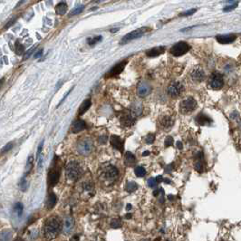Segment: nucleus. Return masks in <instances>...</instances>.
I'll return each instance as SVG.
<instances>
[{
  "label": "nucleus",
  "mask_w": 241,
  "mask_h": 241,
  "mask_svg": "<svg viewBox=\"0 0 241 241\" xmlns=\"http://www.w3.org/2000/svg\"><path fill=\"white\" fill-rule=\"evenodd\" d=\"M161 124L165 129H169L173 125V120L170 116H164L163 118L161 120Z\"/></svg>",
  "instance_id": "22"
},
{
  "label": "nucleus",
  "mask_w": 241,
  "mask_h": 241,
  "mask_svg": "<svg viewBox=\"0 0 241 241\" xmlns=\"http://www.w3.org/2000/svg\"><path fill=\"white\" fill-rule=\"evenodd\" d=\"M111 227L113 228H120L121 227V222L119 218H113L111 222Z\"/></svg>",
  "instance_id": "31"
},
{
  "label": "nucleus",
  "mask_w": 241,
  "mask_h": 241,
  "mask_svg": "<svg viewBox=\"0 0 241 241\" xmlns=\"http://www.w3.org/2000/svg\"><path fill=\"white\" fill-rule=\"evenodd\" d=\"M91 104H92V103H91V100H90V99L85 100L84 103H82V105H81L80 108H79V115H83L85 112H87V110L90 108Z\"/></svg>",
  "instance_id": "23"
},
{
  "label": "nucleus",
  "mask_w": 241,
  "mask_h": 241,
  "mask_svg": "<svg viewBox=\"0 0 241 241\" xmlns=\"http://www.w3.org/2000/svg\"><path fill=\"white\" fill-rule=\"evenodd\" d=\"M173 144V139L171 136H168L165 140V147H170Z\"/></svg>",
  "instance_id": "39"
},
{
  "label": "nucleus",
  "mask_w": 241,
  "mask_h": 241,
  "mask_svg": "<svg viewBox=\"0 0 241 241\" xmlns=\"http://www.w3.org/2000/svg\"><path fill=\"white\" fill-rule=\"evenodd\" d=\"M217 41L221 44H228L232 43L236 39V35L234 34H218L216 36Z\"/></svg>",
  "instance_id": "11"
},
{
  "label": "nucleus",
  "mask_w": 241,
  "mask_h": 241,
  "mask_svg": "<svg viewBox=\"0 0 241 241\" xmlns=\"http://www.w3.org/2000/svg\"><path fill=\"white\" fill-rule=\"evenodd\" d=\"M135 115H133L131 112L129 114H126V115H123L122 116V118H121V121L123 122V124L124 125H126V126H131V124H133L134 123V121H135Z\"/></svg>",
  "instance_id": "20"
},
{
  "label": "nucleus",
  "mask_w": 241,
  "mask_h": 241,
  "mask_svg": "<svg viewBox=\"0 0 241 241\" xmlns=\"http://www.w3.org/2000/svg\"><path fill=\"white\" fill-rule=\"evenodd\" d=\"M189 45L186 42H179L171 48V53L174 56H181L189 51Z\"/></svg>",
  "instance_id": "7"
},
{
  "label": "nucleus",
  "mask_w": 241,
  "mask_h": 241,
  "mask_svg": "<svg viewBox=\"0 0 241 241\" xmlns=\"http://www.w3.org/2000/svg\"><path fill=\"white\" fill-rule=\"evenodd\" d=\"M56 196L54 194V193H51L50 195H49V197H48V199H47V208H49V209H51L53 208L54 205L56 204Z\"/></svg>",
  "instance_id": "24"
},
{
  "label": "nucleus",
  "mask_w": 241,
  "mask_h": 241,
  "mask_svg": "<svg viewBox=\"0 0 241 241\" xmlns=\"http://www.w3.org/2000/svg\"><path fill=\"white\" fill-rule=\"evenodd\" d=\"M154 140H155V135L154 134H152V133L148 134V135H147V137L145 138V141H146V143H148V144H151V143L154 141Z\"/></svg>",
  "instance_id": "35"
},
{
  "label": "nucleus",
  "mask_w": 241,
  "mask_h": 241,
  "mask_svg": "<svg viewBox=\"0 0 241 241\" xmlns=\"http://www.w3.org/2000/svg\"><path fill=\"white\" fill-rule=\"evenodd\" d=\"M107 140H108V138L106 137V136H103V137H100L99 139V141H100V143H106V141H107Z\"/></svg>",
  "instance_id": "42"
},
{
  "label": "nucleus",
  "mask_w": 241,
  "mask_h": 241,
  "mask_svg": "<svg viewBox=\"0 0 241 241\" xmlns=\"http://www.w3.org/2000/svg\"><path fill=\"white\" fill-rule=\"evenodd\" d=\"M23 204L22 203H20V202H17L16 203V205L14 207V209H15V211H16V213L17 214L18 217H20V216L22 215V213H23Z\"/></svg>",
  "instance_id": "29"
},
{
  "label": "nucleus",
  "mask_w": 241,
  "mask_h": 241,
  "mask_svg": "<svg viewBox=\"0 0 241 241\" xmlns=\"http://www.w3.org/2000/svg\"><path fill=\"white\" fill-rule=\"evenodd\" d=\"M110 142H111L112 146L114 149L119 150L120 151H123V141L121 140L120 137L116 136V135H112L111 139H110Z\"/></svg>",
  "instance_id": "15"
},
{
  "label": "nucleus",
  "mask_w": 241,
  "mask_h": 241,
  "mask_svg": "<svg viewBox=\"0 0 241 241\" xmlns=\"http://www.w3.org/2000/svg\"><path fill=\"white\" fill-rule=\"evenodd\" d=\"M238 2H235L234 4L230 5V6H227V7H225V8L223 9V11L224 12H229V11H232V10H234V9L238 7Z\"/></svg>",
  "instance_id": "34"
},
{
  "label": "nucleus",
  "mask_w": 241,
  "mask_h": 241,
  "mask_svg": "<svg viewBox=\"0 0 241 241\" xmlns=\"http://www.w3.org/2000/svg\"><path fill=\"white\" fill-rule=\"evenodd\" d=\"M138 189V185L134 181H128L126 184V190L128 192H133Z\"/></svg>",
  "instance_id": "27"
},
{
  "label": "nucleus",
  "mask_w": 241,
  "mask_h": 241,
  "mask_svg": "<svg viewBox=\"0 0 241 241\" xmlns=\"http://www.w3.org/2000/svg\"><path fill=\"white\" fill-rule=\"evenodd\" d=\"M85 8V6H80V7H77L76 8H74V10H72L71 11V13H70V17H72V16H75V15H78V14H80L83 10Z\"/></svg>",
  "instance_id": "33"
},
{
  "label": "nucleus",
  "mask_w": 241,
  "mask_h": 241,
  "mask_svg": "<svg viewBox=\"0 0 241 241\" xmlns=\"http://www.w3.org/2000/svg\"><path fill=\"white\" fill-rule=\"evenodd\" d=\"M151 92V87L147 83H141L138 86V95L140 97H145Z\"/></svg>",
  "instance_id": "13"
},
{
  "label": "nucleus",
  "mask_w": 241,
  "mask_h": 241,
  "mask_svg": "<svg viewBox=\"0 0 241 241\" xmlns=\"http://www.w3.org/2000/svg\"><path fill=\"white\" fill-rule=\"evenodd\" d=\"M66 11H67V5H66L64 2H61V3H59V4L56 6V8H55V12H56V14L59 15V16H64V15L66 13Z\"/></svg>",
  "instance_id": "21"
},
{
  "label": "nucleus",
  "mask_w": 241,
  "mask_h": 241,
  "mask_svg": "<svg viewBox=\"0 0 241 241\" xmlns=\"http://www.w3.org/2000/svg\"><path fill=\"white\" fill-rule=\"evenodd\" d=\"M197 107V102L192 97H188L185 100H183L180 104V110L181 113L187 114L189 112H192Z\"/></svg>",
  "instance_id": "4"
},
{
  "label": "nucleus",
  "mask_w": 241,
  "mask_h": 241,
  "mask_svg": "<svg viewBox=\"0 0 241 241\" xmlns=\"http://www.w3.org/2000/svg\"><path fill=\"white\" fill-rule=\"evenodd\" d=\"M126 64H127V62L124 61V62H121L120 64H116L115 66H113V67L111 69V71L108 73V76H109V77H113V76H116V75L120 74V73L122 72V70L125 67Z\"/></svg>",
  "instance_id": "14"
},
{
  "label": "nucleus",
  "mask_w": 241,
  "mask_h": 241,
  "mask_svg": "<svg viewBox=\"0 0 241 241\" xmlns=\"http://www.w3.org/2000/svg\"><path fill=\"white\" fill-rule=\"evenodd\" d=\"M131 217V215H130V214H128V215H126V218H130Z\"/></svg>",
  "instance_id": "51"
},
{
  "label": "nucleus",
  "mask_w": 241,
  "mask_h": 241,
  "mask_svg": "<svg viewBox=\"0 0 241 241\" xmlns=\"http://www.w3.org/2000/svg\"><path fill=\"white\" fill-rule=\"evenodd\" d=\"M148 185H149V187H151V188H154L155 186L157 185V181H156V179H154V178L149 179V180H148Z\"/></svg>",
  "instance_id": "37"
},
{
  "label": "nucleus",
  "mask_w": 241,
  "mask_h": 241,
  "mask_svg": "<svg viewBox=\"0 0 241 241\" xmlns=\"http://www.w3.org/2000/svg\"><path fill=\"white\" fill-rule=\"evenodd\" d=\"M62 229V223L58 217H50L46 219L44 225V234L47 240H52L57 238Z\"/></svg>",
  "instance_id": "1"
},
{
  "label": "nucleus",
  "mask_w": 241,
  "mask_h": 241,
  "mask_svg": "<svg viewBox=\"0 0 241 241\" xmlns=\"http://www.w3.org/2000/svg\"><path fill=\"white\" fill-rule=\"evenodd\" d=\"M190 76H191V79L194 82L200 83V82H202L205 79V73H204V71L202 69L198 67V68H195L191 72Z\"/></svg>",
  "instance_id": "10"
},
{
  "label": "nucleus",
  "mask_w": 241,
  "mask_h": 241,
  "mask_svg": "<svg viewBox=\"0 0 241 241\" xmlns=\"http://www.w3.org/2000/svg\"><path fill=\"white\" fill-rule=\"evenodd\" d=\"M24 51H25L24 46L17 41V44H16V53H17V54L20 55V54H22L24 53Z\"/></svg>",
  "instance_id": "32"
},
{
  "label": "nucleus",
  "mask_w": 241,
  "mask_h": 241,
  "mask_svg": "<svg viewBox=\"0 0 241 241\" xmlns=\"http://www.w3.org/2000/svg\"><path fill=\"white\" fill-rule=\"evenodd\" d=\"M12 148H13V142H9L8 144H7L6 146L2 149V153H5L7 151H9Z\"/></svg>",
  "instance_id": "40"
},
{
  "label": "nucleus",
  "mask_w": 241,
  "mask_h": 241,
  "mask_svg": "<svg viewBox=\"0 0 241 241\" xmlns=\"http://www.w3.org/2000/svg\"><path fill=\"white\" fill-rule=\"evenodd\" d=\"M135 162V157L134 155L131 152H127L126 155H125V164L128 165V166H131L132 164Z\"/></svg>",
  "instance_id": "25"
},
{
  "label": "nucleus",
  "mask_w": 241,
  "mask_h": 241,
  "mask_svg": "<svg viewBox=\"0 0 241 241\" xmlns=\"http://www.w3.org/2000/svg\"><path fill=\"white\" fill-rule=\"evenodd\" d=\"M65 172H66V176L69 180L71 181H76L79 179V177L82 174V169L80 164L77 162H70L65 168Z\"/></svg>",
  "instance_id": "2"
},
{
  "label": "nucleus",
  "mask_w": 241,
  "mask_h": 241,
  "mask_svg": "<svg viewBox=\"0 0 241 241\" xmlns=\"http://www.w3.org/2000/svg\"><path fill=\"white\" fill-rule=\"evenodd\" d=\"M197 11V9H189L188 11H185V12H183V13H181V17H188V16H191V15H193L195 12Z\"/></svg>",
  "instance_id": "36"
},
{
  "label": "nucleus",
  "mask_w": 241,
  "mask_h": 241,
  "mask_svg": "<svg viewBox=\"0 0 241 241\" xmlns=\"http://www.w3.org/2000/svg\"><path fill=\"white\" fill-rule=\"evenodd\" d=\"M164 51H165L164 46H157V47L148 50L146 52V55L149 57H156V56H159L162 54H163Z\"/></svg>",
  "instance_id": "19"
},
{
  "label": "nucleus",
  "mask_w": 241,
  "mask_h": 241,
  "mask_svg": "<svg viewBox=\"0 0 241 241\" xmlns=\"http://www.w3.org/2000/svg\"><path fill=\"white\" fill-rule=\"evenodd\" d=\"M43 144H44V141L39 144V147H38V149H37V152H36V160L38 161L39 160V158L41 157V152H42V148H43Z\"/></svg>",
  "instance_id": "38"
},
{
  "label": "nucleus",
  "mask_w": 241,
  "mask_h": 241,
  "mask_svg": "<svg viewBox=\"0 0 241 241\" xmlns=\"http://www.w3.org/2000/svg\"><path fill=\"white\" fill-rule=\"evenodd\" d=\"M134 172H135L136 176H137V177H140V178L145 176V174H146L145 169H144L143 167H141V166H138V167H136L135 170H134Z\"/></svg>",
  "instance_id": "28"
},
{
  "label": "nucleus",
  "mask_w": 241,
  "mask_h": 241,
  "mask_svg": "<svg viewBox=\"0 0 241 241\" xmlns=\"http://www.w3.org/2000/svg\"><path fill=\"white\" fill-rule=\"evenodd\" d=\"M156 181H157V182H161V181H162V176H158L156 178Z\"/></svg>",
  "instance_id": "47"
},
{
  "label": "nucleus",
  "mask_w": 241,
  "mask_h": 241,
  "mask_svg": "<svg viewBox=\"0 0 241 241\" xmlns=\"http://www.w3.org/2000/svg\"><path fill=\"white\" fill-rule=\"evenodd\" d=\"M20 185H21V189L25 191L26 189V188H27V182H26L25 177L21 180V184H20Z\"/></svg>",
  "instance_id": "41"
},
{
  "label": "nucleus",
  "mask_w": 241,
  "mask_h": 241,
  "mask_svg": "<svg viewBox=\"0 0 241 241\" xmlns=\"http://www.w3.org/2000/svg\"><path fill=\"white\" fill-rule=\"evenodd\" d=\"M77 151L79 154L87 156L91 154L94 151V143L93 141L89 138H84L82 139L77 145Z\"/></svg>",
  "instance_id": "3"
},
{
  "label": "nucleus",
  "mask_w": 241,
  "mask_h": 241,
  "mask_svg": "<svg viewBox=\"0 0 241 241\" xmlns=\"http://www.w3.org/2000/svg\"><path fill=\"white\" fill-rule=\"evenodd\" d=\"M149 154H150V152H149V151H144L142 155H143V156H147V155H149Z\"/></svg>",
  "instance_id": "48"
},
{
  "label": "nucleus",
  "mask_w": 241,
  "mask_h": 241,
  "mask_svg": "<svg viewBox=\"0 0 241 241\" xmlns=\"http://www.w3.org/2000/svg\"><path fill=\"white\" fill-rule=\"evenodd\" d=\"M184 87L180 82H172L168 87V93L172 97H178L182 94Z\"/></svg>",
  "instance_id": "9"
},
{
  "label": "nucleus",
  "mask_w": 241,
  "mask_h": 241,
  "mask_svg": "<svg viewBox=\"0 0 241 241\" xmlns=\"http://www.w3.org/2000/svg\"><path fill=\"white\" fill-rule=\"evenodd\" d=\"M74 226V220L72 217H66L64 223V234L68 235L73 231Z\"/></svg>",
  "instance_id": "16"
},
{
  "label": "nucleus",
  "mask_w": 241,
  "mask_h": 241,
  "mask_svg": "<svg viewBox=\"0 0 241 241\" xmlns=\"http://www.w3.org/2000/svg\"><path fill=\"white\" fill-rule=\"evenodd\" d=\"M103 177L108 181H114L118 177V170L112 166V165H107L104 167L103 170Z\"/></svg>",
  "instance_id": "8"
},
{
  "label": "nucleus",
  "mask_w": 241,
  "mask_h": 241,
  "mask_svg": "<svg viewBox=\"0 0 241 241\" xmlns=\"http://www.w3.org/2000/svg\"><path fill=\"white\" fill-rule=\"evenodd\" d=\"M147 30H148V28H145V27L134 30V31H132V32L126 34L125 36H123V38L120 40V44H125L129 43V42L132 41V40H135L137 38H140V37H141L143 34L146 33Z\"/></svg>",
  "instance_id": "6"
},
{
  "label": "nucleus",
  "mask_w": 241,
  "mask_h": 241,
  "mask_svg": "<svg viewBox=\"0 0 241 241\" xmlns=\"http://www.w3.org/2000/svg\"><path fill=\"white\" fill-rule=\"evenodd\" d=\"M102 36L101 35H97V36H95V37H90L88 38V44L90 45H93V44H95L96 43L100 42L102 40Z\"/></svg>",
  "instance_id": "30"
},
{
  "label": "nucleus",
  "mask_w": 241,
  "mask_h": 241,
  "mask_svg": "<svg viewBox=\"0 0 241 241\" xmlns=\"http://www.w3.org/2000/svg\"><path fill=\"white\" fill-rule=\"evenodd\" d=\"M131 208V204H128V206H127V208H126V209L127 210H130Z\"/></svg>",
  "instance_id": "49"
},
{
  "label": "nucleus",
  "mask_w": 241,
  "mask_h": 241,
  "mask_svg": "<svg viewBox=\"0 0 241 241\" xmlns=\"http://www.w3.org/2000/svg\"><path fill=\"white\" fill-rule=\"evenodd\" d=\"M15 241H24V239H23V238H17V239H16Z\"/></svg>",
  "instance_id": "50"
},
{
  "label": "nucleus",
  "mask_w": 241,
  "mask_h": 241,
  "mask_svg": "<svg viewBox=\"0 0 241 241\" xmlns=\"http://www.w3.org/2000/svg\"><path fill=\"white\" fill-rule=\"evenodd\" d=\"M15 22H16V19H13V20H11V21H10V23H9V24H8L7 26L4 27V29H7V28H8V27H10V26H12V25H13V24L15 23Z\"/></svg>",
  "instance_id": "43"
},
{
  "label": "nucleus",
  "mask_w": 241,
  "mask_h": 241,
  "mask_svg": "<svg viewBox=\"0 0 241 241\" xmlns=\"http://www.w3.org/2000/svg\"><path fill=\"white\" fill-rule=\"evenodd\" d=\"M60 177V172L56 168H53L51 172L49 173V183L51 186H54L58 181Z\"/></svg>",
  "instance_id": "18"
},
{
  "label": "nucleus",
  "mask_w": 241,
  "mask_h": 241,
  "mask_svg": "<svg viewBox=\"0 0 241 241\" xmlns=\"http://www.w3.org/2000/svg\"><path fill=\"white\" fill-rule=\"evenodd\" d=\"M209 85L214 90H219L224 86V77L223 75L218 73L214 72L211 74L209 78Z\"/></svg>",
  "instance_id": "5"
},
{
  "label": "nucleus",
  "mask_w": 241,
  "mask_h": 241,
  "mask_svg": "<svg viewBox=\"0 0 241 241\" xmlns=\"http://www.w3.org/2000/svg\"><path fill=\"white\" fill-rule=\"evenodd\" d=\"M197 121L199 124H201V125H205L206 123L210 122V119L208 116L204 115V114H199L197 117Z\"/></svg>",
  "instance_id": "26"
},
{
  "label": "nucleus",
  "mask_w": 241,
  "mask_h": 241,
  "mask_svg": "<svg viewBox=\"0 0 241 241\" xmlns=\"http://www.w3.org/2000/svg\"><path fill=\"white\" fill-rule=\"evenodd\" d=\"M177 147H178V149H180V150H181V149L183 148V145H182L181 141H177Z\"/></svg>",
  "instance_id": "46"
},
{
  "label": "nucleus",
  "mask_w": 241,
  "mask_h": 241,
  "mask_svg": "<svg viewBox=\"0 0 241 241\" xmlns=\"http://www.w3.org/2000/svg\"><path fill=\"white\" fill-rule=\"evenodd\" d=\"M144 241H145V240H144ZM146 241H148V240H146Z\"/></svg>",
  "instance_id": "52"
},
{
  "label": "nucleus",
  "mask_w": 241,
  "mask_h": 241,
  "mask_svg": "<svg viewBox=\"0 0 241 241\" xmlns=\"http://www.w3.org/2000/svg\"><path fill=\"white\" fill-rule=\"evenodd\" d=\"M85 122L81 119H77L74 121L73 125H72V132L74 133H77L82 131L83 130L85 129Z\"/></svg>",
  "instance_id": "17"
},
{
  "label": "nucleus",
  "mask_w": 241,
  "mask_h": 241,
  "mask_svg": "<svg viewBox=\"0 0 241 241\" xmlns=\"http://www.w3.org/2000/svg\"><path fill=\"white\" fill-rule=\"evenodd\" d=\"M195 170L199 173L204 172L205 169V164H204V156L201 151H199L197 155L196 161H195Z\"/></svg>",
  "instance_id": "12"
},
{
  "label": "nucleus",
  "mask_w": 241,
  "mask_h": 241,
  "mask_svg": "<svg viewBox=\"0 0 241 241\" xmlns=\"http://www.w3.org/2000/svg\"><path fill=\"white\" fill-rule=\"evenodd\" d=\"M71 241H80V237L78 235H75L71 238Z\"/></svg>",
  "instance_id": "44"
},
{
  "label": "nucleus",
  "mask_w": 241,
  "mask_h": 241,
  "mask_svg": "<svg viewBox=\"0 0 241 241\" xmlns=\"http://www.w3.org/2000/svg\"><path fill=\"white\" fill-rule=\"evenodd\" d=\"M42 53H43V50H39V51L37 52V53H36V54H34V58H38L39 56H41Z\"/></svg>",
  "instance_id": "45"
}]
</instances>
